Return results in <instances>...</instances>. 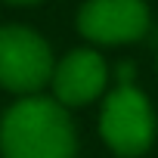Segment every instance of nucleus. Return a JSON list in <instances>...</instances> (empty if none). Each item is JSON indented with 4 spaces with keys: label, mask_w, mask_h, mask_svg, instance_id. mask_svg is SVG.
Here are the masks:
<instances>
[{
    "label": "nucleus",
    "mask_w": 158,
    "mask_h": 158,
    "mask_svg": "<svg viewBox=\"0 0 158 158\" xmlns=\"http://www.w3.org/2000/svg\"><path fill=\"white\" fill-rule=\"evenodd\" d=\"M109 74H112L115 84H136V81H133V77H136V65H133L130 59H121L115 68L109 65Z\"/></svg>",
    "instance_id": "nucleus-6"
},
{
    "label": "nucleus",
    "mask_w": 158,
    "mask_h": 158,
    "mask_svg": "<svg viewBox=\"0 0 158 158\" xmlns=\"http://www.w3.org/2000/svg\"><path fill=\"white\" fill-rule=\"evenodd\" d=\"M96 127L99 139L118 158H143L158 136L155 109L136 84H115L106 90Z\"/></svg>",
    "instance_id": "nucleus-2"
},
{
    "label": "nucleus",
    "mask_w": 158,
    "mask_h": 158,
    "mask_svg": "<svg viewBox=\"0 0 158 158\" xmlns=\"http://www.w3.org/2000/svg\"><path fill=\"white\" fill-rule=\"evenodd\" d=\"M0 158H77L71 112L53 96H19L0 115Z\"/></svg>",
    "instance_id": "nucleus-1"
},
{
    "label": "nucleus",
    "mask_w": 158,
    "mask_h": 158,
    "mask_svg": "<svg viewBox=\"0 0 158 158\" xmlns=\"http://www.w3.org/2000/svg\"><path fill=\"white\" fill-rule=\"evenodd\" d=\"M6 3H13V6H34V3H40V0H6Z\"/></svg>",
    "instance_id": "nucleus-7"
},
{
    "label": "nucleus",
    "mask_w": 158,
    "mask_h": 158,
    "mask_svg": "<svg viewBox=\"0 0 158 158\" xmlns=\"http://www.w3.org/2000/svg\"><path fill=\"white\" fill-rule=\"evenodd\" d=\"M74 28L90 47H127L149 34L152 10L146 0H84Z\"/></svg>",
    "instance_id": "nucleus-4"
},
{
    "label": "nucleus",
    "mask_w": 158,
    "mask_h": 158,
    "mask_svg": "<svg viewBox=\"0 0 158 158\" xmlns=\"http://www.w3.org/2000/svg\"><path fill=\"white\" fill-rule=\"evenodd\" d=\"M109 81L112 74H109L106 56L96 47H74L62 59H56L50 90H53V99L71 112L102 99L109 90Z\"/></svg>",
    "instance_id": "nucleus-5"
},
{
    "label": "nucleus",
    "mask_w": 158,
    "mask_h": 158,
    "mask_svg": "<svg viewBox=\"0 0 158 158\" xmlns=\"http://www.w3.org/2000/svg\"><path fill=\"white\" fill-rule=\"evenodd\" d=\"M53 47L31 25H0V87L16 96H34L50 87Z\"/></svg>",
    "instance_id": "nucleus-3"
}]
</instances>
